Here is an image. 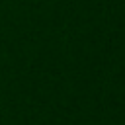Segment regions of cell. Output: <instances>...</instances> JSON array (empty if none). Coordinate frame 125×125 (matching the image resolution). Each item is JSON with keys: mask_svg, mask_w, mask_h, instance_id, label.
<instances>
[]
</instances>
